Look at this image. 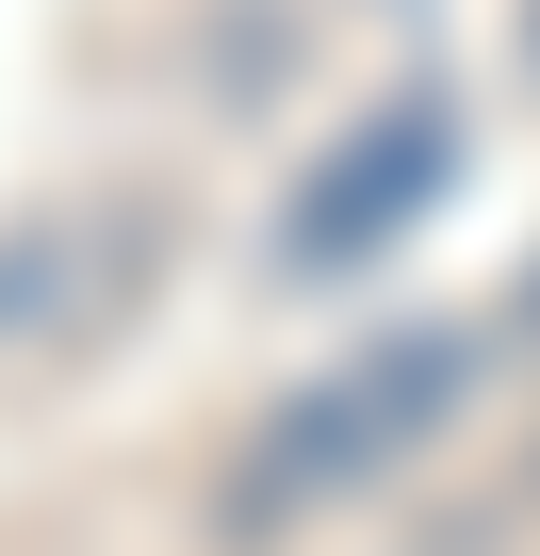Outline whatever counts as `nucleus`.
Listing matches in <instances>:
<instances>
[{"label": "nucleus", "instance_id": "f257e3e1", "mask_svg": "<svg viewBox=\"0 0 540 556\" xmlns=\"http://www.w3.org/2000/svg\"><path fill=\"white\" fill-rule=\"evenodd\" d=\"M459 393H475V344L459 328H393V344H361L344 377H312V393H279L246 426V458H229V491H213V540H296V523H328L344 491H377L393 458H426L442 426H459Z\"/></svg>", "mask_w": 540, "mask_h": 556}, {"label": "nucleus", "instance_id": "f03ea898", "mask_svg": "<svg viewBox=\"0 0 540 556\" xmlns=\"http://www.w3.org/2000/svg\"><path fill=\"white\" fill-rule=\"evenodd\" d=\"M180 262L164 180H66L0 213V361H99Z\"/></svg>", "mask_w": 540, "mask_h": 556}, {"label": "nucleus", "instance_id": "7ed1b4c3", "mask_svg": "<svg viewBox=\"0 0 540 556\" xmlns=\"http://www.w3.org/2000/svg\"><path fill=\"white\" fill-rule=\"evenodd\" d=\"M442 180H459V99L442 83H393V99H361L328 148H312V180L279 197V229H262V262L296 278H361V262H393L426 213H442Z\"/></svg>", "mask_w": 540, "mask_h": 556}, {"label": "nucleus", "instance_id": "20e7f679", "mask_svg": "<svg viewBox=\"0 0 540 556\" xmlns=\"http://www.w3.org/2000/svg\"><path fill=\"white\" fill-rule=\"evenodd\" d=\"M507 312H524V344H540V245H524V278H507Z\"/></svg>", "mask_w": 540, "mask_h": 556}, {"label": "nucleus", "instance_id": "39448f33", "mask_svg": "<svg viewBox=\"0 0 540 556\" xmlns=\"http://www.w3.org/2000/svg\"><path fill=\"white\" fill-rule=\"evenodd\" d=\"M524 66H540V0H524Z\"/></svg>", "mask_w": 540, "mask_h": 556}]
</instances>
